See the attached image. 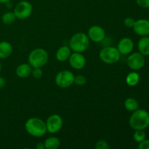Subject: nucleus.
I'll use <instances>...</instances> for the list:
<instances>
[{"instance_id":"23","label":"nucleus","mask_w":149,"mask_h":149,"mask_svg":"<svg viewBox=\"0 0 149 149\" xmlns=\"http://www.w3.org/2000/svg\"><path fill=\"white\" fill-rule=\"evenodd\" d=\"M86 82H87V79H86V77L84 76H74V83H75L77 86H84L86 84Z\"/></svg>"},{"instance_id":"20","label":"nucleus","mask_w":149,"mask_h":149,"mask_svg":"<svg viewBox=\"0 0 149 149\" xmlns=\"http://www.w3.org/2000/svg\"><path fill=\"white\" fill-rule=\"evenodd\" d=\"M140 75L135 71H132L128 74L126 77V83L130 87H135L139 83Z\"/></svg>"},{"instance_id":"26","label":"nucleus","mask_w":149,"mask_h":149,"mask_svg":"<svg viewBox=\"0 0 149 149\" xmlns=\"http://www.w3.org/2000/svg\"><path fill=\"white\" fill-rule=\"evenodd\" d=\"M135 20L133 18V17H126L124 20V24L125 26H126L127 28H132L133 27L134 24H135Z\"/></svg>"},{"instance_id":"32","label":"nucleus","mask_w":149,"mask_h":149,"mask_svg":"<svg viewBox=\"0 0 149 149\" xmlns=\"http://www.w3.org/2000/svg\"><path fill=\"white\" fill-rule=\"evenodd\" d=\"M1 62H0V72H1Z\"/></svg>"},{"instance_id":"15","label":"nucleus","mask_w":149,"mask_h":149,"mask_svg":"<svg viewBox=\"0 0 149 149\" xmlns=\"http://www.w3.org/2000/svg\"><path fill=\"white\" fill-rule=\"evenodd\" d=\"M32 67L29 63H22L16 68V75L20 78H27L31 74Z\"/></svg>"},{"instance_id":"10","label":"nucleus","mask_w":149,"mask_h":149,"mask_svg":"<svg viewBox=\"0 0 149 149\" xmlns=\"http://www.w3.org/2000/svg\"><path fill=\"white\" fill-rule=\"evenodd\" d=\"M87 36L90 40L95 43H99L104 41L106 39V31L100 26H92L87 31Z\"/></svg>"},{"instance_id":"24","label":"nucleus","mask_w":149,"mask_h":149,"mask_svg":"<svg viewBox=\"0 0 149 149\" xmlns=\"http://www.w3.org/2000/svg\"><path fill=\"white\" fill-rule=\"evenodd\" d=\"M110 148L109 143L106 142V141L100 140V141H97L95 145V149H109Z\"/></svg>"},{"instance_id":"19","label":"nucleus","mask_w":149,"mask_h":149,"mask_svg":"<svg viewBox=\"0 0 149 149\" xmlns=\"http://www.w3.org/2000/svg\"><path fill=\"white\" fill-rule=\"evenodd\" d=\"M44 144L47 149H57L60 147L61 141L56 137H49L45 140Z\"/></svg>"},{"instance_id":"12","label":"nucleus","mask_w":149,"mask_h":149,"mask_svg":"<svg viewBox=\"0 0 149 149\" xmlns=\"http://www.w3.org/2000/svg\"><path fill=\"white\" fill-rule=\"evenodd\" d=\"M134 32L136 34L141 36L149 35V20L147 19H139L135 20L133 27Z\"/></svg>"},{"instance_id":"3","label":"nucleus","mask_w":149,"mask_h":149,"mask_svg":"<svg viewBox=\"0 0 149 149\" xmlns=\"http://www.w3.org/2000/svg\"><path fill=\"white\" fill-rule=\"evenodd\" d=\"M90 39L87 34L83 32H78L73 35L69 40V47L71 51L76 52H84L88 49Z\"/></svg>"},{"instance_id":"2","label":"nucleus","mask_w":149,"mask_h":149,"mask_svg":"<svg viewBox=\"0 0 149 149\" xmlns=\"http://www.w3.org/2000/svg\"><path fill=\"white\" fill-rule=\"evenodd\" d=\"M25 129L28 134L36 138L44 136L47 132L45 122L37 117L28 119L25 123Z\"/></svg>"},{"instance_id":"16","label":"nucleus","mask_w":149,"mask_h":149,"mask_svg":"<svg viewBox=\"0 0 149 149\" xmlns=\"http://www.w3.org/2000/svg\"><path fill=\"white\" fill-rule=\"evenodd\" d=\"M13 51L11 43L3 41L0 42V59H6L12 55Z\"/></svg>"},{"instance_id":"7","label":"nucleus","mask_w":149,"mask_h":149,"mask_svg":"<svg viewBox=\"0 0 149 149\" xmlns=\"http://www.w3.org/2000/svg\"><path fill=\"white\" fill-rule=\"evenodd\" d=\"M13 13L16 16V18L24 20L31 15L33 13V6L29 1H21L16 4Z\"/></svg>"},{"instance_id":"30","label":"nucleus","mask_w":149,"mask_h":149,"mask_svg":"<svg viewBox=\"0 0 149 149\" xmlns=\"http://www.w3.org/2000/svg\"><path fill=\"white\" fill-rule=\"evenodd\" d=\"M36 149H45V144H44V143H42V142L38 143L36 146Z\"/></svg>"},{"instance_id":"17","label":"nucleus","mask_w":149,"mask_h":149,"mask_svg":"<svg viewBox=\"0 0 149 149\" xmlns=\"http://www.w3.org/2000/svg\"><path fill=\"white\" fill-rule=\"evenodd\" d=\"M138 48L139 52L144 56L149 55V36H143L138 43Z\"/></svg>"},{"instance_id":"31","label":"nucleus","mask_w":149,"mask_h":149,"mask_svg":"<svg viewBox=\"0 0 149 149\" xmlns=\"http://www.w3.org/2000/svg\"><path fill=\"white\" fill-rule=\"evenodd\" d=\"M10 1V0H0V3H3V4H7Z\"/></svg>"},{"instance_id":"28","label":"nucleus","mask_w":149,"mask_h":149,"mask_svg":"<svg viewBox=\"0 0 149 149\" xmlns=\"http://www.w3.org/2000/svg\"><path fill=\"white\" fill-rule=\"evenodd\" d=\"M139 149H149V140H144L142 142L139 143L138 145Z\"/></svg>"},{"instance_id":"14","label":"nucleus","mask_w":149,"mask_h":149,"mask_svg":"<svg viewBox=\"0 0 149 149\" xmlns=\"http://www.w3.org/2000/svg\"><path fill=\"white\" fill-rule=\"evenodd\" d=\"M71 54V49L68 46L64 45L61 47L59 49L57 50L55 54V58L60 62H64V61H68L70 55Z\"/></svg>"},{"instance_id":"22","label":"nucleus","mask_w":149,"mask_h":149,"mask_svg":"<svg viewBox=\"0 0 149 149\" xmlns=\"http://www.w3.org/2000/svg\"><path fill=\"white\" fill-rule=\"evenodd\" d=\"M146 134L144 132L143 130H135V132L133 134V138L135 140V141H136L137 143H141L143 141L146 139Z\"/></svg>"},{"instance_id":"8","label":"nucleus","mask_w":149,"mask_h":149,"mask_svg":"<svg viewBox=\"0 0 149 149\" xmlns=\"http://www.w3.org/2000/svg\"><path fill=\"white\" fill-rule=\"evenodd\" d=\"M45 123L47 131L51 134H55L62 129L63 121L60 115L52 114L47 118Z\"/></svg>"},{"instance_id":"18","label":"nucleus","mask_w":149,"mask_h":149,"mask_svg":"<svg viewBox=\"0 0 149 149\" xmlns=\"http://www.w3.org/2000/svg\"><path fill=\"white\" fill-rule=\"evenodd\" d=\"M124 106H125V109L128 111H135L137 109H139V103L138 100H135V98L132 97H128L125 100L124 103Z\"/></svg>"},{"instance_id":"4","label":"nucleus","mask_w":149,"mask_h":149,"mask_svg":"<svg viewBox=\"0 0 149 149\" xmlns=\"http://www.w3.org/2000/svg\"><path fill=\"white\" fill-rule=\"evenodd\" d=\"M49 60L47 52L43 48H36L29 53L28 61L32 68H42Z\"/></svg>"},{"instance_id":"6","label":"nucleus","mask_w":149,"mask_h":149,"mask_svg":"<svg viewBox=\"0 0 149 149\" xmlns=\"http://www.w3.org/2000/svg\"><path fill=\"white\" fill-rule=\"evenodd\" d=\"M74 75L71 71L63 70L59 71L55 76V82L61 88H68L74 84Z\"/></svg>"},{"instance_id":"27","label":"nucleus","mask_w":149,"mask_h":149,"mask_svg":"<svg viewBox=\"0 0 149 149\" xmlns=\"http://www.w3.org/2000/svg\"><path fill=\"white\" fill-rule=\"evenodd\" d=\"M137 4L142 8H149V0H135Z\"/></svg>"},{"instance_id":"9","label":"nucleus","mask_w":149,"mask_h":149,"mask_svg":"<svg viewBox=\"0 0 149 149\" xmlns=\"http://www.w3.org/2000/svg\"><path fill=\"white\" fill-rule=\"evenodd\" d=\"M127 63L130 68L134 71H138L143 68L146 63V58L141 52H134L130 55L127 59Z\"/></svg>"},{"instance_id":"1","label":"nucleus","mask_w":149,"mask_h":149,"mask_svg":"<svg viewBox=\"0 0 149 149\" xmlns=\"http://www.w3.org/2000/svg\"><path fill=\"white\" fill-rule=\"evenodd\" d=\"M129 124L130 127L135 130H144L149 126V113L144 109H137L130 117Z\"/></svg>"},{"instance_id":"5","label":"nucleus","mask_w":149,"mask_h":149,"mask_svg":"<svg viewBox=\"0 0 149 149\" xmlns=\"http://www.w3.org/2000/svg\"><path fill=\"white\" fill-rule=\"evenodd\" d=\"M99 57L104 63L114 64L120 60L121 54L115 47L106 46L100 51Z\"/></svg>"},{"instance_id":"29","label":"nucleus","mask_w":149,"mask_h":149,"mask_svg":"<svg viewBox=\"0 0 149 149\" xmlns=\"http://www.w3.org/2000/svg\"><path fill=\"white\" fill-rule=\"evenodd\" d=\"M5 84H6L5 79L2 77H0V89L3 88V87L5 86Z\"/></svg>"},{"instance_id":"11","label":"nucleus","mask_w":149,"mask_h":149,"mask_svg":"<svg viewBox=\"0 0 149 149\" xmlns=\"http://www.w3.org/2000/svg\"><path fill=\"white\" fill-rule=\"evenodd\" d=\"M68 62L74 69L81 70L85 66L86 58L81 52H74V53L70 55Z\"/></svg>"},{"instance_id":"21","label":"nucleus","mask_w":149,"mask_h":149,"mask_svg":"<svg viewBox=\"0 0 149 149\" xmlns=\"http://www.w3.org/2000/svg\"><path fill=\"white\" fill-rule=\"evenodd\" d=\"M16 20V16L13 12H7L4 13L1 17V20L3 23L6 25H10L15 23Z\"/></svg>"},{"instance_id":"25","label":"nucleus","mask_w":149,"mask_h":149,"mask_svg":"<svg viewBox=\"0 0 149 149\" xmlns=\"http://www.w3.org/2000/svg\"><path fill=\"white\" fill-rule=\"evenodd\" d=\"M32 77L35 79H40L43 75V71L41 68H32L31 74Z\"/></svg>"},{"instance_id":"13","label":"nucleus","mask_w":149,"mask_h":149,"mask_svg":"<svg viewBox=\"0 0 149 149\" xmlns=\"http://www.w3.org/2000/svg\"><path fill=\"white\" fill-rule=\"evenodd\" d=\"M116 48L121 55H128L133 50L134 42L130 38L124 37L119 41Z\"/></svg>"}]
</instances>
